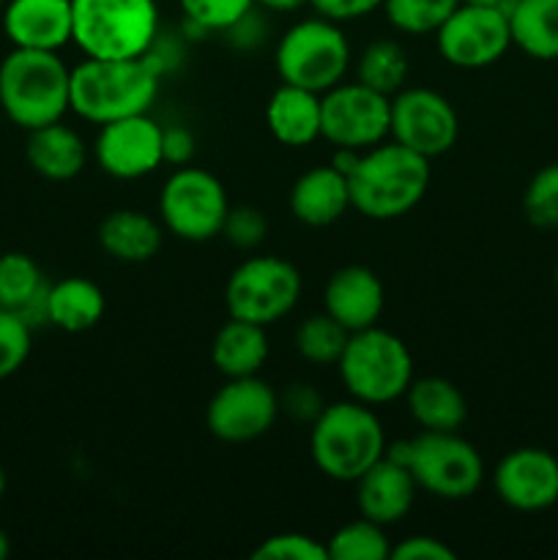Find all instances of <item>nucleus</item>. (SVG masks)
Wrapping results in <instances>:
<instances>
[{
	"label": "nucleus",
	"mask_w": 558,
	"mask_h": 560,
	"mask_svg": "<svg viewBox=\"0 0 558 560\" xmlns=\"http://www.w3.org/2000/svg\"><path fill=\"white\" fill-rule=\"evenodd\" d=\"M211 361L228 381L257 375L268 361L266 326L230 317L213 337Z\"/></svg>",
	"instance_id": "a878e982"
},
{
	"label": "nucleus",
	"mask_w": 558,
	"mask_h": 560,
	"mask_svg": "<svg viewBox=\"0 0 558 560\" xmlns=\"http://www.w3.org/2000/svg\"><path fill=\"white\" fill-rule=\"evenodd\" d=\"M162 235V224L135 208H118L98 224V244L120 262H148L156 257Z\"/></svg>",
	"instance_id": "b1692460"
},
{
	"label": "nucleus",
	"mask_w": 558,
	"mask_h": 560,
	"mask_svg": "<svg viewBox=\"0 0 558 560\" xmlns=\"http://www.w3.org/2000/svg\"><path fill=\"white\" fill-rule=\"evenodd\" d=\"M107 310L102 288L85 277H66L49 284L47 290V323L60 331L80 334L96 326Z\"/></svg>",
	"instance_id": "bb28decb"
},
{
	"label": "nucleus",
	"mask_w": 558,
	"mask_h": 560,
	"mask_svg": "<svg viewBox=\"0 0 558 560\" xmlns=\"http://www.w3.org/2000/svg\"><path fill=\"white\" fill-rule=\"evenodd\" d=\"M191 156H195V137L184 126L164 129V162L184 167V164H189Z\"/></svg>",
	"instance_id": "a19ab883"
},
{
	"label": "nucleus",
	"mask_w": 558,
	"mask_h": 560,
	"mask_svg": "<svg viewBox=\"0 0 558 560\" xmlns=\"http://www.w3.org/2000/svg\"><path fill=\"white\" fill-rule=\"evenodd\" d=\"M306 3L310 0H255V5L266 11H277V14H290V11H299Z\"/></svg>",
	"instance_id": "79ce46f5"
},
{
	"label": "nucleus",
	"mask_w": 558,
	"mask_h": 560,
	"mask_svg": "<svg viewBox=\"0 0 558 560\" xmlns=\"http://www.w3.org/2000/svg\"><path fill=\"white\" fill-rule=\"evenodd\" d=\"M356 485V506H359L361 517L372 520L377 525H394L410 512L416 501V485L414 474L408 465L399 459L383 454L367 474H361Z\"/></svg>",
	"instance_id": "6ab92c4d"
},
{
	"label": "nucleus",
	"mask_w": 558,
	"mask_h": 560,
	"mask_svg": "<svg viewBox=\"0 0 558 560\" xmlns=\"http://www.w3.org/2000/svg\"><path fill=\"white\" fill-rule=\"evenodd\" d=\"M392 131V98L356 82H339L321 96V137L337 148L367 151Z\"/></svg>",
	"instance_id": "9b49d317"
},
{
	"label": "nucleus",
	"mask_w": 558,
	"mask_h": 560,
	"mask_svg": "<svg viewBox=\"0 0 558 560\" xmlns=\"http://www.w3.org/2000/svg\"><path fill=\"white\" fill-rule=\"evenodd\" d=\"M230 211L222 180L200 167H178L162 186L159 217L175 238L202 244L222 235L224 217Z\"/></svg>",
	"instance_id": "9d476101"
},
{
	"label": "nucleus",
	"mask_w": 558,
	"mask_h": 560,
	"mask_svg": "<svg viewBox=\"0 0 558 560\" xmlns=\"http://www.w3.org/2000/svg\"><path fill=\"white\" fill-rule=\"evenodd\" d=\"M463 3H474V5H498V9H507L512 0H463Z\"/></svg>",
	"instance_id": "c03bdc74"
},
{
	"label": "nucleus",
	"mask_w": 558,
	"mask_h": 560,
	"mask_svg": "<svg viewBox=\"0 0 558 560\" xmlns=\"http://www.w3.org/2000/svg\"><path fill=\"white\" fill-rule=\"evenodd\" d=\"M408 413L425 432H457L468 419L463 392L446 377H419L405 392Z\"/></svg>",
	"instance_id": "393cba45"
},
{
	"label": "nucleus",
	"mask_w": 558,
	"mask_h": 560,
	"mask_svg": "<svg viewBox=\"0 0 558 560\" xmlns=\"http://www.w3.org/2000/svg\"><path fill=\"white\" fill-rule=\"evenodd\" d=\"M386 306V290L377 273L367 266H345L328 277L323 290V312L339 326L353 331L377 326Z\"/></svg>",
	"instance_id": "a211bd4d"
},
{
	"label": "nucleus",
	"mask_w": 558,
	"mask_h": 560,
	"mask_svg": "<svg viewBox=\"0 0 558 560\" xmlns=\"http://www.w3.org/2000/svg\"><path fill=\"white\" fill-rule=\"evenodd\" d=\"M47 279L25 252L0 255V310L16 312L31 326L47 323Z\"/></svg>",
	"instance_id": "5701e85b"
},
{
	"label": "nucleus",
	"mask_w": 558,
	"mask_h": 560,
	"mask_svg": "<svg viewBox=\"0 0 558 560\" xmlns=\"http://www.w3.org/2000/svg\"><path fill=\"white\" fill-rule=\"evenodd\" d=\"M279 416V397L257 375L230 377L206 408V427L222 443H252L266 435Z\"/></svg>",
	"instance_id": "4468645a"
},
{
	"label": "nucleus",
	"mask_w": 558,
	"mask_h": 560,
	"mask_svg": "<svg viewBox=\"0 0 558 560\" xmlns=\"http://www.w3.org/2000/svg\"><path fill=\"white\" fill-rule=\"evenodd\" d=\"M350 331L339 326L328 312L310 315L299 328H295V350L304 361L315 366H332L342 359L345 345H348Z\"/></svg>",
	"instance_id": "c756f323"
},
{
	"label": "nucleus",
	"mask_w": 558,
	"mask_h": 560,
	"mask_svg": "<svg viewBox=\"0 0 558 560\" xmlns=\"http://www.w3.org/2000/svg\"><path fill=\"white\" fill-rule=\"evenodd\" d=\"M0 107L25 131L63 120L71 109V69L58 52L14 47L0 60Z\"/></svg>",
	"instance_id": "7ed1b4c3"
},
{
	"label": "nucleus",
	"mask_w": 558,
	"mask_h": 560,
	"mask_svg": "<svg viewBox=\"0 0 558 560\" xmlns=\"http://www.w3.org/2000/svg\"><path fill=\"white\" fill-rule=\"evenodd\" d=\"M301 273L282 257L257 255L233 268L224 284L230 317L271 326L295 310L301 299Z\"/></svg>",
	"instance_id": "1a4fd4ad"
},
{
	"label": "nucleus",
	"mask_w": 558,
	"mask_h": 560,
	"mask_svg": "<svg viewBox=\"0 0 558 560\" xmlns=\"http://www.w3.org/2000/svg\"><path fill=\"white\" fill-rule=\"evenodd\" d=\"M3 495H5V470L0 468V501H3Z\"/></svg>",
	"instance_id": "a18cd8bd"
},
{
	"label": "nucleus",
	"mask_w": 558,
	"mask_h": 560,
	"mask_svg": "<svg viewBox=\"0 0 558 560\" xmlns=\"http://www.w3.org/2000/svg\"><path fill=\"white\" fill-rule=\"evenodd\" d=\"M162 69L153 49L142 58H85L71 69V113L98 126L148 113Z\"/></svg>",
	"instance_id": "f257e3e1"
},
{
	"label": "nucleus",
	"mask_w": 558,
	"mask_h": 560,
	"mask_svg": "<svg viewBox=\"0 0 558 560\" xmlns=\"http://www.w3.org/2000/svg\"><path fill=\"white\" fill-rule=\"evenodd\" d=\"M74 38L85 58H142L159 36L156 0H71Z\"/></svg>",
	"instance_id": "39448f33"
},
{
	"label": "nucleus",
	"mask_w": 558,
	"mask_h": 560,
	"mask_svg": "<svg viewBox=\"0 0 558 560\" xmlns=\"http://www.w3.org/2000/svg\"><path fill=\"white\" fill-rule=\"evenodd\" d=\"M9 552H11V541H9V534H5V530L0 528V560H5V558H9Z\"/></svg>",
	"instance_id": "37998d69"
},
{
	"label": "nucleus",
	"mask_w": 558,
	"mask_h": 560,
	"mask_svg": "<svg viewBox=\"0 0 558 560\" xmlns=\"http://www.w3.org/2000/svg\"><path fill=\"white\" fill-rule=\"evenodd\" d=\"M93 156L113 178H146L164 164V129L148 113L104 124L93 142Z\"/></svg>",
	"instance_id": "2eb2a0df"
},
{
	"label": "nucleus",
	"mask_w": 558,
	"mask_h": 560,
	"mask_svg": "<svg viewBox=\"0 0 558 560\" xmlns=\"http://www.w3.org/2000/svg\"><path fill=\"white\" fill-rule=\"evenodd\" d=\"M255 560H328V550L323 541L306 534H277L268 536L260 547L252 552Z\"/></svg>",
	"instance_id": "e433bc0d"
},
{
	"label": "nucleus",
	"mask_w": 558,
	"mask_h": 560,
	"mask_svg": "<svg viewBox=\"0 0 558 560\" xmlns=\"http://www.w3.org/2000/svg\"><path fill=\"white\" fill-rule=\"evenodd\" d=\"M3 5H5V0H0V9H3Z\"/></svg>",
	"instance_id": "de8ad7c7"
},
{
	"label": "nucleus",
	"mask_w": 558,
	"mask_h": 560,
	"mask_svg": "<svg viewBox=\"0 0 558 560\" xmlns=\"http://www.w3.org/2000/svg\"><path fill=\"white\" fill-rule=\"evenodd\" d=\"M410 74V60L405 49L392 38H377L361 49L356 60V80L372 91L383 93L392 98L405 88V80Z\"/></svg>",
	"instance_id": "c85d7f7f"
},
{
	"label": "nucleus",
	"mask_w": 558,
	"mask_h": 560,
	"mask_svg": "<svg viewBox=\"0 0 558 560\" xmlns=\"http://www.w3.org/2000/svg\"><path fill=\"white\" fill-rule=\"evenodd\" d=\"M3 33L20 49L58 52L74 38L71 0H5Z\"/></svg>",
	"instance_id": "f3484780"
},
{
	"label": "nucleus",
	"mask_w": 558,
	"mask_h": 560,
	"mask_svg": "<svg viewBox=\"0 0 558 560\" xmlns=\"http://www.w3.org/2000/svg\"><path fill=\"white\" fill-rule=\"evenodd\" d=\"M317 16H326L332 22H353L361 16H370L372 11L383 9V0H310Z\"/></svg>",
	"instance_id": "ea45409f"
},
{
	"label": "nucleus",
	"mask_w": 558,
	"mask_h": 560,
	"mask_svg": "<svg viewBox=\"0 0 558 560\" xmlns=\"http://www.w3.org/2000/svg\"><path fill=\"white\" fill-rule=\"evenodd\" d=\"M388 457L408 465L419 490L441 501H465L485 481V459L457 432H421L419 438L394 443Z\"/></svg>",
	"instance_id": "0eeeda50"
},
{
	"label": "nucleus",
	"mask_w": 558,
	"mask_h": 560,
	"mask_svg": "<svg viewBox=\"0 0 558 560\" xmlns=\"http://www.w3.org/2000/svg\"><path fill=\"white\" fill-rule=\"evenodd\" d=\"M392 140L425 159L449 153L457 142L460 118L452 102L430 88H403L392 96Z\"/></svg>",
	"instance_id": "ddd939ff"
},
{
	"label": "nucleus",
	"mask_w": 558,
	"mask_h": 560,
	"mask_svg": "<svg viewBox=\"0 0 558 560\" xmlns=\"http://www.w3.org/2000/svg\"><path fill=\"white\" fill-rule=\"evenodd\" d=\"M266 124L282 145H312L321 137V93L282 82L266 104Z\"/></svg>",
	"instance_id": "412c9836"
},
{
	"label": "nucleus",
	"mask_w": 558,
	"mask_h": 560,
	"mask_svg": "<svg viewBox=\"0 0 558 560\" xmlns=\"http://www.w3.org/2000/svg\"><path fill=\"white\" fill-rule=\"evenodd\" d=\"M492 487L514 512H545L558 503V459L545 448H514L492 470Z\"/></svg>",
	"instance_id": "dca6fc26"
},
{
	"label": "nucleus",
	"mask_w": 558,
	"mask_h": 560,
	"mask_svg": "<svg viewBox=\"0 0 558 560\" xmlns=\"http://www.w3.org/2000/svg\"><path fill=\"white\" fill-rule=\"evenodd\" d=\"M463 0H383V14L399 33L427 36L446 22Z\"/></svg>",
	"instance_id": "2f4dec72"
},
{
	"label": "nucleus",
	"mask_w": 558,
	"mask_h": 560,
	"mask_svg": "<svg viewBox=\"0 0 558 560\" xmlns=\"http://www.w3.org/2000/svg\"><path fill=\"white\" fill-rule=\"evenodd\" d=\"M310 454L323 476L353 485L386 454V432L370 405L334 402L312 421Z\"/></svg>",
	"instance_id": "20e7f679"
},
{
	"label": "nucleus",
	"mask_w": 558,
	"mask_h": 560,
	"mask_svg": "<svg viewBox=\"0 0 558 560\" xmlns=\"http://www.w3.org/2000/svg\"><path fill=\"white\" fill-rule=\"evenodd\" d=\"M350 66V44L339 22L326 16L295 22L277 44V71L282 82L326 93L345 80Z\"/></svg>",
	"instance_id": "6e6552de"
},
{
	"label": "nucleus",
	"mask_w": 558,
	"mask_h": 560,
	"mask_svg": "<svg viewBox=\"0 0 558 560\" xmlns=\"http://www.w3.org/2000/svg\"><path fill=\"white\" fill-rule=\"evenodd\" d=\"M507 16L512 47L534 60H558V0H512Z\"/></svg>",
	"instance_id": "cd10ccee"
},
{
	"label": "nucleus",
	"mask_w": 558,
	"mask_h": 560,
	"mask_svg": "<svg viewBox=\"0 0 558 560\" xmlns=\"http://www.w3.org/2000/svg\"><path fill=\"white\" fill-rule=\"evenodd\" d=\"M523 211L534 228H558V164H547L528 180L523 195Z\"/></svg>",
	"instance_id": "72a5a7b5"
},
{
	"label": "nucleus",
	"mask_w": 558,
	"mask_h": 560,
	"mask_svg": "<svg viewBox=\"0 0 558 560\" xmlns=\"http://www.w3.org/2000/svg\"><path fill=\"white\" fill-rule=\"evenodd\" d=\"M553 279H556V290H558V262H556V271H553Z\"/></svg>",
	"instance_id": "49530a36"
},
{
	"label": "nucleus",
	"mask_w": 558,
	"mask_h": 560,
	"mask_svg": "<svg viewBox=\"0 0 558 560\" xmlns=\"http://www.w3.org/2000/svg\"><path fill=\"white\" fill-rule=\"evenodd\" d=\"M178 5L186 25L202 33H224L255 9V0H178Z\"/></svg>",
	"instance_id": "473e14b6"
},
{
	"label": "nucleus",
	"mask_w": 558,
	"mask_h": 560,
	"mask_svg": "<svg viewBox=\"0 0 558 560\" xmlns=\"http://www.w3.org/2000/svg\"><path fill=\"white\" fill-rule=\"evenodd\" d=\"M430 159L394 140H383L361 151L348 173L350 202L367 219H399L419 206L430 189Z\"/></svg>",
	"instance_id": "f03ea898"
},
{
	"label": "nucleus",
	"mask_w": 558,
	"mask_h": 560,
	"mask_svg": "<svg viewBox=\"0 0 558 560\" xmlns=\"http://www.w3.org/2000/svg\"><path fill=\"white\" fill-rule=\"evenodd\" d=\"M33 348V326L16 312L0 310V381L22 370Z\"/></svg>",
	"instance_id": "f704fd0d"
},
{
	"label": "nucleus",
	"mask_w": 558,
	"mask_h": 560,
	"mask_svg": "<svg viewBox=\"0 0 558 560\" xmlns=\"http://www.w3.org/2000/svg\"><path fill=\"white\" fill-rule=\"evenodd\" d=\"M438 52L457 69H487L512 47L507 9L460 3L435 31Z\"/></svg>",
	"instance_id": "f8f14e48"
},
{
	"label": "nucleus",
	"mask_w": 558,
	"mask_h": 560,
	"mask_svg": "<svg viewBox=\"0 0 558 560\" xmlns=\"http://www.w3.org/2000/svg\"><path fill=\"white\" fill-rule=\"evenodd\" d=\"M337 366L350 397L370 408L405 397L414 383V355L408 345L377 326L350 334Z\"/></svg>",
	"instance_id": "423d86ee"
},
{
	"label": "nucleus",
	"mask_w": 558,
	"mask_h": 560,
	"mask_svg": "<svg viewBox=\"0 0 558 560\" xmlns=\"http://www.w3.org/2000/svg\"><path fill=\"white\" fill-rule=\"evenodd\" d=\"M222 235L235 249H255L266 241L268 219L263 217L260 208L255 206H235L224 217Z\"/></svg>",
	"instance_id": "c9c22d12"
},
{
	"label": "nucleus",
	"mask_w": 558,
	"mask_h": 560,
	"mask_svg": "<svg viewBox=\"0 0 558 560\" xmlns=\"http://www.w3.org/2000/svg\"><path fill=\"white\" fill-rule=\"evenodd\" d=\"M25 156L33 173L47 180H71L85 170L88 148L82 137L63 120L27 131Z\"/></svg>",
	"instance_id": "4be33fe9"
},
{
	"label": "nucleus",
	"mask_w": 558,
	"mask_h": 560,
	"mask_svg": "<svg viewBox=\"0 0 558 560\" xmlns=\"http://www.w3.org/2000/svg\"><path fill=\"white\" fill-rule=\"evenodd\" d=\"M323 408H326V405H323L321 394L312 386H306V383H293V386L279 397V410L295 421H315Z\"/></svg>",
	"instance_id": "4c0bfd02"
},
{
	"label": "nucleus",
	"mask_w": 558,
	"mask_h": 560,
	"mask_svg": "<svg viewBox=\"0 0 558 560\" xmlns=\"http://www.w3.org/2000/svg\"><path fill=\"white\" fill-rule=\"evenodd\" d=\"M394 560H454L457 552L449 545H443L435 536H410L403 539L397 547H392Z\"/></svg>",
	"instance_id": "58836bf2"
},
{
	"label": "nucleus",
	"mask_w": 558,
	"mask_h": 560,
	"mask_svg": "<svg viewBox=\"0 0 558 560\" xmlns=\"http://www.w3.org/2000/svg\"><path fill=\"white\" fill-rule=\"evenodd\" d=\"M290 213L310 228H328L339 222L353 208L350 202L348 175L339 173L334 164L312 167L299 175L290 189Z\"/></svg>",
	"instance_id": "aec40b11"
},
{
	"label": "nucleus",
	"mask_w": 558,
	"mask_h": 560,
	"mask_svg": "<svg viewBox=\"0 0 558 560\" xmlns=\"http://www.w3.org/2000/svg\"><path fill=\"white\" fill-rule=\"evenodd\" d=\"M328 560H386L392 558L386 528L361 517L342 525L326 545Z\"/></svg>",
	"instance_id": "7c9ffc66"
}]
</instances>
